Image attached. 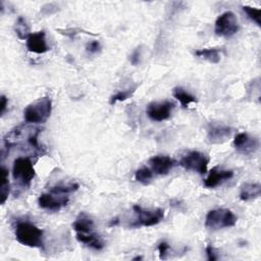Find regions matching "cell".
<instances>
[{
  "label": "cell",
  "mask_w": 261,
  "mask_h": 261,
  "mask_svg": "<svg viewBox=\"0 0 261 261\" xmlns=\"http://www.w3.org/2000/svg\"><path fill=\"white\" fill-rule=\"evenodd\" d=\"M14 234L16 241L23 246L39 248L43 245V230L29 221L17 222Z\"/></svg>",
  "instance_id": "obj_1"
},
{
  "label": "cell",
  "mask_w": 261,
  "mask_h": 261,
  "mask_svg": "<svg viewBox=\"0 0 261 261\" xmlns=\"http://www.w3.org/2000/svg\"><path fill=\"white\" fill-rule=\"evenodd\" d=\"M51 111V99L49 97H42L25 107L23 118L28 123H44L50 117Z\"/></svg>",
  "instance_id": "obj_2"
},
{
  "label": "cell",
  "mask_w": 261,
  "mask_h": 261,
  "mask_svg": "<svg viewBox=\"0 0 261 261\" xmlns=\"http://www.w3.org/2000/svg\"><path fill=\"white\" fill-rule=\"evenodd\" d=\"M238 221L237 215L229 209L216 208L210 210L205 218V226L212 230L232 227Z\"/></svg>",
  "instance_id": "obj_3"
},
{
  "label": "cell",
  "mask_w": 261,
  "mask_h": 261,
  "mask_svg": "<svg viewBox=\"0 0 261 261\" xmlns=\"http://www.w3.org/2000/svg\"><path fill=\"white\" fill-rule=\"evenodd\" d=\"M13 178L23 187H29L36 172L32 160L29 157H17L12 166Z\"/></svg>",
  "instance_id": "obj_4"
},
{
  "label": "cell",
  "mask_w": 261,
  "mask_h": 261,
  "mask_svg": "<svg viewBox=\"0 0 261 261\" xmlns=\"http://www.w3.org/2000/svg\"><path fill=\"white\" fill-rule=\"evenodd\" d=\"M240 27L236 14L232 11L221 13L215 20L214 32L219 37H231L238 33Z\"/></svg>",
  "instance_id": "obj_5"
},
{
  "label": "cell",
  "mask_w": 261,
  "mask_h": 261,
  "mask_svg": "<svg viewBox=\"0 0 261 261\" xmlns=\"http://www.w3.org/2000/svg\"><path fill=\"white\" fill-rule=\"evenodd\" d=\"M209 157L199 151H191L186 154L179 161V165L187 170H192L200 174L207 172Z\"/></svg>",
  "instance_id": "obj_6"
},
{
  "label": "cell",
  "mask_w": 261,
  "mask_h": 261,
  "mask_svg": "<svg viewBox=\"0 0 261 261\" xmlns=\"http://www.w3.org/2000/svg\"><path fill=\"white\" fill-rule=\"evenodd\" d=\"M133 209L137 214L134 226H153L164 218V210L160 208L145 209L139 205H134Z\"/></svg>",
  "instance_id": "obj_7"
},
{
  "label": "cell",
  "mask_w": 261,
  "mask_h": 261,
  "mask_svg": "<svg viewBox=\"0 0 261 261\" xmlns=\"http://www.w3.org/2000/svg\"><path fill=\"white\" fill-rule=\"evenodd\" d=\"M174 108V103L171 101L151 102L147 105L146 113L153 121H163L170 117L171 111Z\"/></svg>",
  "instance_id": "obj_8"
},
{
  "label": "cell",
  "mask_w": 261,
  "mask_h": 261,
  "mask_svg": "<svg viewBox=\"0 0 261 261\" xmlns=\"http://www.w3.org/2000/svg\"><path fill=\"white\" fill-rule=\"evenodd\" d=\"M233 146L238 152L249 155L258 150L259 141L247 133H239L233 139Z\"/></svg>",
  "instance_id": "obj_9"
},
{
  "label": "cell",
  "mask_w": 261,
  "mask_h": 261,
  "mask_svg": "<svg viewBox=\"0 0 261 261\" xmlns=\"http://www.w3.org/2000/svg\"><path fill=\"white\" fill-rule=\"evenodd\" d=\"M67 196H58L57 194L44 193L38 198V204L41 208L49 211H59L63 206L68 203Z\"/></svg>",
  "instance_id": "obj_10"
},
{
  "label": "cell",
  "mask_w": 261,
  "mask_h": 261,
  "mask_svg": "<svg viewBox=\"0 0 261 261\" xmlns=\"http://www.w3.org/2000/svg\"><path fill=\"white\" fill-rule=\"evenodd\" d=\"M151 170L159 175L167 174L175 165L176 161L166 155H156L149 159Z\"/></svg>",
  "instance_id": "obj_11"
},
{
  "label": "cell",
  "mask_w": 261,
  "mask_h": 261,
  "mask_svg": "<svg viewBox=\"0 0 261 261\" xmlns=\"http://www.w3.org/2000/svg\"><path fill=\"white\" fill-rule=\"evenodd\" d=\"M27 41V48L30 52L36 54H43L49 50L46 42V34L44 31L31 33Z\"/></svg>",
  "instance_id": "obj_12"
},
{
  "label": "cell",
  "mask_w": 261,
  "mask_h": 261,
  "mask_svg": "<svg viewBox=\"0 0 261 261\" xmlns=\"http://www.w3.org/2000/svg\"><path fill=\"white\" fill-rule=\"evenodd\" d=\"M232 176L233 171L230 169H220L218 167H213L210 170L207 178L204 180V186L208 189H213L230 179Z\"/></svg>",
  "instance_id": "obj_13"
},
{
  "label": "cell",
  "mask_w": 261,
  "mask_h": 261,
  "mask_svg": "<svg viewBox=\"0 0 261 261\" xmlns=\"http://www.w3.org/2000/svg\"><path fill=\"white\" fill-rule=\"evenodd\" d=\"M231 128L226 125L222 124H216V125H211L210 128L208 129L207 138L208 142L211 144H221L227 141L230 136H231Z\"/></svg>",
  "instance_id": "obj_14"
},
{
  "label": "cell",
  "mask_w": 261,
  "mask_h": 261,
  "mask_svg": "<svg viewBox=\"0 0 261 261\" xmlns=\"http://www.w3.org/2000/svg\"><path fill=\"white\" fill-rule=\"evenodd\" d=\"M76 240L82 243L85 244L86 246H88L91 249L100 251L105 247V243L102 240V238L100 236H98L96 232L92 231V232H88V233H82V232H76L75 236Z\"/></svg>",
  "instance_id": "obj_15"
},
{
  "label": "cell",
  "mask_w": 261,
  "mask_h": 261,
  "mask_svg": "<svg viewBox=\"0 0 261 261\" xmlns=\"http://www.w3.org/2000/svg\"><path fill=\"white\" fill-rule=\"evenodd\" d=\"M261 185L259 182H245L241 186L240 199L244 202L254 200L260 196Z\"/></svg>",
  "instance_id": "obj_16"
},
{
  "label": "cell",
  "mask_w": 261,
  "mask_h": 261,
  "mask_svg": "<svg viewBox=\"0 0 261 261\" xmlns=\"http://www.w3.org/2000/svg\"><path fill=\"white\" fill-rule=\"evenodd\" d=\"M72 227L76 232L88 233L94 231V221L86 214L81 213L72 223Z\"/></svg>",
  "instance_id": "obj_17"
},
{
  "label": "cell",
  "mask_w": 261,
  "mask_h": 261,
  "mask_svg": "<svg viewBox=\"0 0 261 261\" xmlns=\"http://www.w3.org/2000/svg\"><path fill=\"white\" fill-rule=\"evenodd\" d=\"M195 55L211 63H218L221 58V49L219 48H204L195 51Z\"/></svg>",
  "instance_id": "obj_18"
},
{
  "label": "cell",
  "mask_w": 261,
  "mask_h": 261,
  "mask_svg": "<svg viewBox=\"0 0 261 261\" xmlns=\"http://www.w3.org/2000/svg\"><path fill=\"white\" fill-rule=\"evenodd\" d=\"M173 97L179 101V103L181 104L182 107H188L190 104L192 103H196L197 99L195 96H193L191 93H189L188 91H186L184 88L181 87H176L173 89L172 91Z\"/></svg>",
  "instance_id": "obj_19"
},
{
  "label": "cell",
  "mask_w": 261,
  "mask_h": 261,
  "mask_svg": "<svg viewBox=\"0 0 261 261\" xmlns=\"http://www.w3.org/2000/svg\"><path fill=\"white\" fill-rule=\"evenodd\" d=\"M9 180H8V170L5 166H1V185H0V203L4 204L9 195Z\"/></svg>",
  "instance_id": "obj_20"
},
{
  "label": "cell",
  "mask_w": 261,
  "mask_h": 261,
  "mask_svg": "<svg viewBox=\"0 0 261 261\" xmlns=\"http://www.w3.org/2000/svg\"><path fill=\"white\" fill-rule=\"evenodd\" d=\"M14 31L20 40H27L29 38V36L31 35L30 28H29L25 19L22 16H19L17 18L15 25H14Z\"/></svg>",
  "instance_id": "obj_21"
},
{
  "label": "cell",
  "mask_w": 261,
  "mask_h": 261,
  "mask_svg": "<svg viewBox=\"0 0 261 261\" xmlns=\"http://www.w3.org/2000/svg\"><path fill=\"white\" fill-rule=\"evenodd\" d=\"M135 178H136L137 181L141 182L142 185L147 186L151 182V180L153 178V171L150 168L146 167V166L141 167L136 171Z\"/></svg>",
  "instance_id": "obj_22"
},
{
  "label": "cell",
  "mask_w": 261,
  "mask_h": 261,
  "mask_svg": "<svg viewBox=\"0 0 261 261\" xmlns=\"http://www.w3.org/2000/svg\"><path fill=\"white\" fill-rule=\"evenodd\" d=\"M77 189H79V185L75 182H71L68 185H57L55 187H52L50 192L57 195H66L76 191Z\"/></svg>",
  "instance_id": "obj_23"
},
{
  "label": "cell",
  "mask_w": 261,
  "mask_h": 261,
  "mask_svg": "<svg viewBox=\"0 0 261 261\" xmlns=\"http://www.w3.org/2000/svg\"><path fill=\"white\" fill-rule=\"evenodd\" d=\"M242 8L252 21H254L258 27L261 25V10L259 8L248 5H244Z\"/></svg>",
  "instance_id": "obj_24"
},
{
  "label": "cell",
  "mask_w": 261,
  "mask_h": 261,
  "mask_svg": "<svg viewBox=\"0 0 261 261\" xmlns=\"http://www.w3.org/2000/svg\"><path fill=\"white\" fill-rule=\"evenodd\" d=\"M136 89H137V87H135V88H132V89H127V90H123V91H119V92H117L116 94H114V95H112L111 96V98H110V104L111 105H113V104H115L116 102H120V101H124V100H126V99H128L134 93H135V91H136Z\"/></svg>",
  "instance_id": "obj_25"
},
{
  "label": "cell",
  "mask_w": 261,
  "mask_h": 261,
  "mask_svg": "<svg viewBox=\"0 0 261 261\" xmlns=\"http://www.w3.org/2000/svg\"><path fill=\"white\" fill-rule=\"evenodd\" d=\"M100 50H101V44L97 40H93V41L89 42L86 46V51L89 54H95V53L99 52Z\"/></svg>",
  "instance_id": "obj_26"
},
{
  "label": "cell",
  "mask_w": 261,
  "mask_h": 261,
  "mask_svg": "<svg viewBox=\"0 0 261 261\" xmlns=\"http://www.w3.org/2000/svg\"><path fill=\"white\" fill-rule=\"evenodd\" d=\"M141 56H142V49H141V46L140 47H137L130 54L129 56V61L133 65H138L141 61Z\"/></svg>",
  "instance_id": "obj_27"
},
{
  "label": "cell",
  "mask_w": 261,
  "mask_h": 261,
  "mask_svg": "<svg viewBox=\"0 0 261 261\" xmlns=\"http://www.w3.org/2000/svg\"><path fill=\"white\" fill-rule=\"evenodd\" d=\"M169 249H170V247H169L168 243H166V242L159 243V245H158V252H159V258L161 260L166 259L167 253H168Z\"/></svg>",
  "instance_id": "obj_28"
},
{
  "label": "cell",
  "mask_w": 261,
  "mask_h": 261,
  "mask_svg": "<svg viewBox=\"0 0 261 261\" xmlns=\"http://www.w3.org/2000/svg\"><path fill=\"white\" fill-rule=\"evenodd\" d=\"M206 251V254H207V259L209 261H215L217 260V255H216V252H215V249L211 246V245H208L205 249Z\"/></svg>",
  "instance_id": "obj_29"
},
{
  "label": "cell",
  "mask_w": 261,
  "mask_h": 261,
  "mask_svg": "<svg viewBox=\"0 0 261 261\" xmlns=\"http://www.w3.org/2000/svg\"><path fill=\"white\" fill-rule=\"evenodd\" d=\"M7 105H8V99L4 95H2L1 96V101H0V113H1V115L4 114Z\"/></svg>",
  "instance_id": "obj_30"
},
{
  "label": "cell",
  "mask_w": 261,
  "mask_h": 261,
  "mask_svg": "<svg viewBox=\"0 0 261 261\" xmlns=\"http://www.w3.org/2000/svg\"><path fill=\"white\" fill-rule=\"evenodd\" d=\"M140 259H142V257H136V258H134V260H140Z\"/></svg>",
  "instance_id": "obj_31"
}]
</instances>
